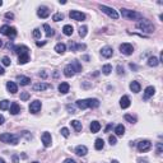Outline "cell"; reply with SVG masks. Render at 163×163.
Masks as SVG:
<instances>
[{
    "label": "cell",
    "mask_w": 163,
    "mask_h": 163,
    "mask_svg": "<svg viewBox=\"0 0 163 163\" xmlns=\"http://www.w3.org/2000/svg\"><path fill=\"white\" fill-rule=\"evenodd\" d=\"M4 73H5V70H4V69H3L1 66H0V75H3Z\"/></svg>",
    "instance_id": "obj_59"
},
{
    "label": "cell",
    "mask_w": 163,
    "mask_h": 163,
    "mask_svg": "<svg viewBox=\"0 0 163 163\" xmlns=\"http://www.w3.org/2000/svg\"><path fill=\"white\" fill-rule=\"evenodd\" d=\"M75 153H77L79 157H84V155L88 153V148H87L85 145H78V147L75 148Z\"/></svg>",
    "instance_id": "obj_17"
},
{
    "label": "cell",
    "mask_w": 163,
    "mask_h": 163,
    "mask_svg": "<svg viewBox=\"0 0 163 163\" xmlns=\"http://www.w3.org/2000/svg\"><path fill=\"white\" fill-rule=\"evenodd\" d=\"M13 51H14V54H17V55H23V54H28L29 48L27 46H24V45H20V46L13 47Z\"/></svg>",
    "instance_id": "obj_13"
},
{
    "label": "cell",
    "mask_w": 163,
    "mask_h": 163,
    "mask_svg": "<svg viewBox=\"0 0 163 163\" xmlns=\"http://www.w3.org/2000/svg\"><path fill=\"white\" fill-rule=\"evenodd\" d=\"M108 141H110V144H111V145H116V143H117V140H116V136H113V135H110V138H108Z\"/></svg>",
    "instance_id": "obj_44"
},
{
    "label": "cell",
    "mask_w": 163,
    "mask_h": 163,
    "mask_svg": "<svg viewBox=\"0 0 163 163\" xmlns=\"http://www.w3.org/2000/svg\"><path fill=\"white\" fill-rule=\"evenodd\" d=\"M158 64H159V61H158V59L155 57V56L149 57V60H148V65H149L150 68H155Z\"/></svg>",
    "instance_id": "obj_32"
},
{
    "label": "cell",
    "mask_w": 163,
    "mask_h": 163,
    "mask_svg": "<svg viewBox=\"0 0 163 163\" xmlns=\"http://www.w3.org/2000/svg\"><path fill=\"white\" fill-rule=\"evenodd\" d=\"M3 5V1H1V0H0V6H1Z\"/></svg>",
    "instance_id": "obj_63"
},
{
    "label": "cell",
    "mask_w": 163,
    "mask_h": 163,
    "mask_svg": "<svg viewBox=\"0 0 163 163\" xmlns=\"http://www.w3.org/2000/svg\"><path fill=\"white\" fill-rule=\"evenodd\" d=\"M73 32H74V28H73V26H70V24H65L64 28H62V33H64L65 36H71Z\"/></svg>",
    "instance_id": "obj_26"
},
{
    "label": "cell",
    "mask_w": 163,
    "mask_h": 163,
    "mask_svg": "<svg viewBox=\"0 0 163 163\" xmlns=\"http://www.w3.org/2000/svg\"><path fill=\"white\" fill-rule=\"evenodd\" d=\"M140 89H141V87H140V83H139V82H135V80H134V82L130 83V91H131V92L139 93Z\"/></svg>",
    "instance_id": "obj_25"
},
{
    "label": "cell",
    "mask_w": 163,
    "mask_h": 163,
    "mask_svg": "<svg viewBox=\"0 0 163 163\" xmlns=\"http://www.w3.org/2000/svg\"><path fill=\"white\" fill-rule=\"evenodd\" d=\"M13 163H19V158H18V155L17 154L13 155Z\"/></svg>",
    "instance_id": "obj_52"
},
{
    "label": "cell",
    "mask_w": 163,
    "mask_h": 163,
    "mask_svg": "<svg viewBox=\"0 0 163 163\" xmlns=\"http://www.w3.org/2000/svg\"><path fill=\"white\" fill-rule=\"evenodd\" d=\"M37 15L40 17V18H47L48 15H50V10H48L47 6H40L38 9H37Z\"/></svg>",
    "instance_id": "obj_12"
},
{
    "label": "cell",
    "mask_w": 163,
    "mask_h": 163,
    "mask_svg": "<svg viewBox=\"0 0 163 163\" xmlns=\"http://www.w3.org/2000/svg\"><path fill=\"white\" fill-rule=\"evenodd\" d=\"M0 33L4 34V36H9V37H14L17 34V29L14 28V27H10V26H6V24H4V26L0 27Z\"/></svg>",
    "instance_id": "obj_6"
},
{
    "label": "cell",
    "mask_w": 163,
    "mask_h": 163,
    "mask_svg": "<svg viewBox=\"0 0 163 163\" xmlns=\"http://www.w3.org/2000/svg\"><path fill=\"white\" fill-rule=\"evenodd\" d=\"M111 163H119V161H116V159H113V161L111 162Z\"/></svg>",
    "instance_id": "obj_61"
},
{
    "label": "cell",
    "mask_w": 163,
    "mask_h": 163,
    "mask_svg": "<svg viewBox=\"0 0 163 163\" xmlns=\"http://www.w3.org/2000/svg\"><path fill=\"white\" fill-rule=\"evenodd\" d=\"M131 102H130V98L127 96H122L120 99V106L121 108H127V107H130Z\"/></svg>",
    "instance_id": "obj_20"
},
{
    "label": "cell",
    "mask_w": 163,
    "mask_h": 163,
    "mask_svg": "<svg viewBox=\"0 0 163 163\" xmlns=\"http://www.w3.org/2000/svg\"><path fill=\"white\" fill-rule=\"evenodd\" d=\"M6 89H8L9 93H12V94H15L17 92H18V87L14 82H8L6 83Z\"/></svg>",
    "instance_id": "obj_19"
},
{
    "label": "cell",
    "mask_w": 163,
    "mask_h": 163,
    "mask_svg": "<svg viewBox=\"0 0 163 163\" xmlns=\"http://www.w3.org/2000/svg\"><path fill=\"white\" fill-rule=\"evenodd\" d=\"M121 14L122 17L127 19H133V20H136V19H141L143 15L138 12H134V10H130V9H121Z\"/></svg>",
    "instance_id": "obj_4"
},
{
    "label": "cell",
    "mask_w": 163,
    "mask_h": 163,
    "mask_svg": "<svg viewBox=\"0 0 163 163\" xmlns=\"http://www.w3.org/2000/svg\"><path fill=\"white\" fill-rule=\"evenodd\" d=\"M136 145H138V150H139L140 153H143V152H147L152 148V141L150 140H141Z\"/></svg>",
    "instance_id": "obj_7"
},
{
    "label": "cell",
    "mask_w": 163,
    "mask_h": 163,
    "mask_svg": "<svg viewBox=\"0 0 163 163\" xmlns=\"http://www.w3.org/2000/svg\"><path fill=\"white\" fill-rule=\"evenodd\" d=\"M70 124H71V126L75 129V131H80V130H82V127H83L82 122H80V121H78V120H73Z\"/></svg>",
    "instance_id": "obj_34"
},
{
    "label": "cell",
    "mask_w": 163,
    "mask_h": 163,
    "mask_svg": "<svg viewBox=\"0 0 163 163\" xmlns=\"http://www.w3.org/2000/svg\"><path fill=\"white\" fill-rule=\"evenodd\" d=\"M66 110L69 111L70 113H75V106H71V105H68L66 106Z\"/></svg>",
    "instance_id": "obj_46"
},
{
    "label": "cell",
    "mask_w": 163,
    "mask_h": 163,
    "mask_svg": "<svg viewBox=\"0 0 163 163\" xmlns=\"http://www.w3.org/2000/svg\"><path fill=\"white\" fill-rule=\"evenodd\" d=\"M103 147H105V141H103V139H101V138H98V139H96L94 148L97 149V150H101V149H103Z\"/></svg>",
    "instance_id": "obj_31"
},
{
    "label": "cell",
    "mask_w": 163,
    "mask_h": 163,
    "mask_svg": "<svg viewBox=\"0 0 163 163\" xmlns=\"http://www.w3.org/2000/svg\"><path fill=\"white\" fill-rule=\"evenodd\" d=\"M41 107H42V103H41V101H38V99H34V101L31 102V105H29V112L31 113L40 112Z\"/></svg>",
    "instance_id": "obj_9"
},
{
    "label": "cell",
    "mask_w": 163,
    "mask_h": 163,
    "mask_svg": "<svg viewBox=\"0 0 163 163\" xmlns=\"http://www.w3.org/2000/svg\"><path fill=\"white\" fill-rule=\"evenodd\" d=\"M41 140H42L43 145L46 148H48L51 145V143H52V138H51V134L47 133V131H45V133L41 135Z\"/></svg>",
    "instance_id": "obj_11"
},
{
    "label": "cell",
    "mask_w": 163,
    "mask_h": 163,
    "mask_svg": "<svg viewBox=\"0 0 163 163\" xmlns=\"http://www.w3.org/2000/svg\"><path fill=\"white\" fill-rule=\"evenodd\" d=\"M138 163H148L147 158H138Z\"/></svg>",
    "instance_id": "obj_50"
},
{
    "label": "cell",
    "mask_w": 163,
    "mask_h": 163,
    "mask_svg": "<svg viewBox=\"0 0 163 163\" xmlns=\"http://www.w3.org/2000/svg\"><path fill=\"white\" fill-rule=\"evenodd\" d=\"M111 129H112V124H108V125H107V127H106V133H108V131L111 130Z\"/></svg>",
    "instance_id": "obj_55"
},
{
    "label": "cell",
    "mask_w": 163,
    "mask_h": 163,
    "mask_svg": "<svg viewBox=\"0 0 163 163\" xmlns=\"http://www.w3.org/2000/svg\"><path fill=\"white\" fill-rule=\"evenodd\" d=\"M29 61V55L28 54H23V55H19V59H18V62L19 65H24Z\"/></svg>",
    "instance_id": "obj_28"
},
{
    "label": "cell",
    "mask_w": 163,
    "mask_h": 163,
    "mask_svg": "<svg viewBox=\"0 0 163 163\" xmlns=\"http://www.w3.org/2000/svg\"><path fill=\"white\" fill-rule=\"evenodd\" d=\"M115 133H116L117 136H122V135L125 134V126H124L122 124H119L115 127Z\"/></svg>",
    "instance_id": "obj_29"
},
{
    "label": "cell",
    "mask_w": 163,
    "mask_h": 163,
    "mask_svg": "<svg viewBox=\"0 0 163 163\" xmlns=\"http://www.w3.org/2000/svg\"><path fill=\"white\" fill-rule=\"evenodd\" d=\"M89 129H91V131L93 134L98 133L99 130H101V124L98 122V121H92L91 122V126H89Z\"/></svg>",
    "instance_id": "obj_22"
},
{
    "label": "cell",
    "mask_w": 163,
    "mask_h": 163,
    "mask_svg": "<svg viewBox=\"0 0 163 163\" xmlns=\"http://www.w3.org/2000/svg\"><path fill=\"white\" fill-rule=\"evenodd\" d=\"M60 133H61L62 136H65V138H68V136H69V134H70V133H69V129H66V127H62Z\"/></svg>",
    "instance_id": "obj_42"
},
{
    "label": "cell",
    "mask_w": 163,
    "mask_h": 163,
    "mask_svg": "<svg viewBox=\"0 0 163 163\" xmlns=\"http://www.w3.org/2000/svg\"><path fill=\"white\" fill-rule=\"evenodd\" d=\"M117 74H124V68L121 66V65H119V66H117Z\"/></svg>",
    "instance_id": "obj_49"
},
{
    "label": "cell",
    "mask_w": 163,
    "mask_h": 163,
    "mask_svg": "<svg viewBox=\"0 0 163 163\" xmlns=\"http://www.w3.org/2000/svg\"><path fill=\"white\" fill-rule=\"evenodd\" d=\"M33 91L36 92H41V91H45V89H48L51 88L50 84H47V83H36V84H33Z\"/></svg>",
    "instance_id": "obj_14"
},
{
    "label": "cell",
    "mask_w": 163,
    "mask_h": 163,
    "mask_svg": "<svg viewBox=\"0 0 163 163\" xmlns=\"http://www.w3.org/2000/svg\"><path fill=\"white\" fill-rule=\"evenodd\" d=\"M69 48H70L73 52H77V43H75V42H70V45H69Z\"/></svg>",
    "instance_id": "obj_45"
},
{
    "label": "cell",
    "mask_w": 163,
    "mask_h": 163,
    "mask_svg": "<svg viewBox=\"0 0 163 163\" xmlns=\"http://www.w3.org/2000/svg\"><path fill=\"white\" fill-rule=\"evenodd\" d=\"M28 98H29V93L28 92H23L22 94H20V99H22V101H27Z\"/></svg>",
    "instance_id": "obj_43"
},
{
    "label": "cell",
    "mask_w": 163,
    "mask_h": 163,
    "mask_svg": "<svg viewBox=\"0 0 163 163\" xmlns=\"http://www.w3.org/2000/svg\"><path fill=\"white\" fill-rule=\"evenodd\" d=\"M129 66H130L131 70H138V66L135 64H129Z\"/></svg>",
    "instance_id": "obj_54"
},
{
    "label": "cell",
    "mask_w": 163,
    "mask_h": 163,
    "mask_svg": "<svg viewBox=\"0 0 163 163\" xmlns=\"http://www.w3.org/2000/svg\"><path fill=\"white\" fill-rule=\"evenodd\" d=\"M74 74H75V70H74V68L71 66V64H69V65H66V66L64 68V75L65 77L71 78Z\"/></svg>",
    "instance_id": "obj_18"
},
{
    "label": "cell",
    "mask_w": 163,
    "mask_h": 163,
    "mask_svg": "<svg viewBox=\"0 0 163 163\" xmlns=\"http://www.w3.org/2000/svg\"><path fill=\"white\" fill-rule=\"evenodd\" d=\"M71 66L74 68L75 73H80L82 71V65H80V62H79L78 60H73L71 61Z\"/></svg>",
    "instance_id": "obj_33"
},
{
    "label": "cell",
    "mask_w": 163,
    "mask_h": 163,
    "mask_svg": "<svg viewBox=\"0 0 163 163\" xmlns=\"http://www.w3.org/2000/svg\"><path fill=\"white\" fill-rule=\"evenodd\" d=\"M55 51H56V52L57 54H64L65 52V51H66V45H65V43H57L56 45V46H55Z\"/></svg>",
    "instance_id": "obj_27"
},
{
    "label": "cell",
    "mask_w": 163,
    "mask_h": 163,
    "mask_svg": "<svg viewBox=\"0 0 163 163\" xmlns=\"http://www.w3.org/2000/svg\"><path fill=\"white\" fill-rule=\"evenodd\" d=\"M32 163H40V162H37V161H36V162H32Z\"/></svg>",
    "instance_id": "obj_64"
},
{
    "label": "cell",
    "mask_w": 163,
    "mask_h": 163,
    "mask_svg": "<svg viewBox=\"0 0 163 163\" xmlns=\"http://www.w3.org/2000/svg\"><path fill=\"white\" fill-rule=\"evenodd\" d=\"M43 29H45V33H46V36L47 37H52L54 34H55V32H54V29L51 28L48 24H43Z\"/></svg>",
    "instance_id": "obj_30"
},
{
    "label": "cell",
    "mask_w": 163,
    "mask_h": 163,
    "mask_svg": "<svg viewBox=\"0 0 163 163\" xmlns=\"http://www.w3.org/2000/svg\"><path fill=\"white\" fill-rule=\"evenodd\" d=\"M99 9L102 10L105 14H107L110 17V18H112V19H119V13L116 12L113 8H110V6H107V5H99Z\"/></svg>",
    "instance_id": "obj_5"
},
{
    "label": "cell",
    "mask_w": 163,
    "mask_h": 163,
    "mask_svg": "<svg viewBox=\"0 0 163 163\" xmlns=\"http://www.w3.org/2000/svg\"><path fill=\"white\" fill-rule=\"evenodd\" d=\"M124 117H125V120H126V121H129L130 124H135V122H136V119H135L134 116L129 115V113H126V115H125Z\"/></svg>",
    "instance_id": "obj_39"
},
{
    "label": "cell",
    "mask_w": 163,
    "mask_h": 163,
    "mask_svg": "<svg viewBox=\"0 0 163 163\" xmlns=\"http://www.w3.org/2000/svg\"><path fill=\"white\" fill-rule=\"evenodd\" d=\"M111 71H112V66H111L110 64H106V65H103L102 66V73L105 75H110Z\"/></svg>",
    "instance_id": "obj_36"
},
{
    "label": "cell",
    "mask_w": 163,
    "mask_h": 163,
    "mask_svg": "<svg viewBox=\"0 0 163 163\" xmlns=\"http://www.w3.org/2000/svg\"><path fill=\"white\" fill-rule=\"evenodd\" d=\"M1 46H3V41L0 40V47H1Z\"/></svg>",
    "instance_id": "obj_62"
},
{
    "label": "cell",
    "mask_w": 163,
    "mask_h": 163,
    "mask_svg": "<svg viewBox=\"0 0 163 163\" xmlns=\"http://www.w3.org/2000/svg\"><path fill=\"white\" fill-rule=\"evenodd\" d=\"M162 143H157V154H162Z\"/></svg>",
    "instance_id": "obj_47"
},
{
    "label": "cell",
    "mask_w": 163,
    "mask_h": 163,
    "mask_svg": "<svg viewBox=\"0 0 163 163\" xmlns=\"http://www.w3.org/2000/svg\"><path fill=\"white\" fill-rule=\"evenodd\" d=\"M69 17H70L73 20H78V22L85 19V14H84V13L78 12V10H71V12L69 13Z\"/></svg>",
    "instance_id": "obj_8"
},
{
    "label": "cell",
    "mask_w": 163,
    "mask_h": 163,
    "mask_svg": "<svg viewBox=\"0 0 163 163\" xmlns=\"http://www.w3.org/2000/svg\"><path fill=\"white\" fill-rule=\"evenodd\" d=\"M87 32H88V27L87 26H82L80 28H79V36H80L82 38L87 36Z\"/></svg>",
    "instance_id": "obj_37"
},
{
    "label": "cell",
    "mask_w": 163,
    "mask_h": 163,
    "mask_svg": "<svg viewBox=\"0 0 163 163\" xmlns=\"http://www.w3.org/2000/svg\"><path fill=\"white\" fill-rule=\"evenodd\" d=\"M4 122H5V119H4V116H1V115H0V125H3Z\"/></svg>",
    "instance_id": "obj_56"
},
{
    "label": "cell",
    "mask_w": 163,
    "mask_h": 163,
    "mask_svg": "<svg viewBox=\"0 0 163 163\" xmlns=\"http://www.w3.org/2000/svg\"><path fill=\"white\" fill-rule=\"evenodd\" d=\"M9 107H10V101H8V99H3V101L0 102V110L5 111V110H8Z\"/></svg>",
    "instance_id": "obj_35"
},
{
    "label": "cell",
    "mask_w": 163,
    "mask_h": 163,
    "mask_svg": "<svg viewBox=\"0 0 163 163\" xmlns=\"http://www.w3.org/2000/svg\"><path fill=\"white\" fill-rule=\"evenodd\" d=\"M5 18L6 19H13V18H14V14H13V13H10V12H8V13H5Z\"/></svg>",
    "instance_id": "obj_48"
},
{
    "label": "cell",
    "mask_w": 163,
    "mask_h": 163,
    "mask_svg": "<svg viewBox=\"0 0 163 163\" xmlns=\"http://www.w3.org/2000/svg\"><path fill=\"white\" fill-rule=\"evenodd\" d=\"M75 106L80 110L85 108H97L99 106V101L97 98H87V99H78L75 102Z\"/></svg>",
    "instance_id": "obj_1"
},
{
    "label": "cell",
    "mask_w": 163,
    "mask_h": 163,
    "mask_svg": "<svg viewBox=\"0 0 163 163\" xmlns=\"http://www.w3.org/2000/svg\"><path fill=\"white\" fill-rule=\"evenodd\" d=\"M64 163H77L74 161V159H71V158H68V159H65L64 161Z\"/></svg>",
    "instance_id": "obj_53"
},
{
    "label": "cell",
    "mask_w": 163,
    "mask_h": 163,
    "mask_svg": "<svg viewBox=\"0 0 163 163\" xmlns=\"http://www.w3.org/2000/svg\"><path fill=\"white\" fill-rule=\"evenodd\" d=\"M154 93H155V88H154V87H152V85H149V87H147V88H145L143 98L144 99H149L150 97L154 96Z\"/></svg>",
    "instance_id": "obj_15"
},
{
    "label": "cell",
    "mask_w": 163,
    "mask_h": 163,
    "mask_svg": "<svg viewBox=\"0 0 163 163\" xmlns=\"http://www.w3.org/2000/svg\"><path fill=\"white\" fill-rule=\"evenodd\" d=\"M136 27L145 33H153L154 32V24L148 19H141L140 22L136 23Z\"/></svg>",
    "instance_id": "obj_2"
},
{
    "label": "cell",
    "mask_w": 163,
    "mask_h": 163,
    "mask_svg": "<svg viewBox=\"0 0 163 163\" xmlns=\"http://www.w3.org/2000/svg\"><path fill=\"white\" fill-rule=\"evenodd\" d=\"M64 19V14L62 13H55L52 15V20L54 22H60V20Z\"/></svg>",
    "instance_id": "obj_38"
},
{
    "label": "cell",
    "mask_w": 163,
    "mask_h": 163,
    "mask_svg": "<svg viewBox=\"0 0 163 163\" xmlns=\"http://www.w3.org/2000/svg\"><path fill=\"white\" fill-rule=\"evenodd\" d=\"M0 163H5V161L3 158H0Z\"/></svg>",
    "instance_id": "obj_60"
},
{
    "label": "cell",
    "mask_w": 163,
    "mask_h": 163,
    "mask_svg": "<svg viewBox=\"0 0 163 163\" xmlns=\"http://www.w3.org/2000/svg\"><path fill=\"white\" fill-rule=\"evenodd\" d=\"M40 77H42V78H46L47 75H46V73H40Z\"/></svg>",
    "instance_id": "obj_58"
},
{
    "label": "cell",
    "mask_w": 163,
    "mask_h": 163,
    "mask_svg": "<svg viewBox=\"0 0 163 163\" xmlns=\"http://www.w3.org/2000/svg\"><path fill=\"white\" fill-rule=\"evenodd\" d=\"M9 108H10V113H12V115H18L20 112V106L17 102H13Z\"/></svg>",
    "instance_id": "obj_23"
},
{
    "label": "cell",
    "mask_w": 163,
    "mask_h": 163,
    "mask_svg": "<svg viewBox=\"0 0 163 163\" xmlns=\"http://www.w3.org/2000/svg\"><path fill=\"white\" fill-rule=\"evenodd\" d=\"M1 62H3V65H5V66H9L10 65V59L8 56H4L1 59Z\"/></svg>",
    "instance_id": "obj_41"
},
{
    "label": "cell",
    "mask_w": 163,
    "mask_h": 163,
    "mask_svg": "<svg viewBox=\"0 0 163 163\" xmlns=\"http://www.w3.org/2000/svg\"><path fill=\"white\" fill-rule=\"evenodd\" d=\"M101 54H102V56H103V57L110 59V57L113 55V48H112V47H110V46H106V47H103L102 50H101Z\"/></svg>",
    "instance_id": "obj_16"
},
{
    "label": "cell",
    "mask_w": 163,
    "mask_h": 163,
    "mask_svg": "<svg viewBox=\"0 0 163 163\" xmlns=\"http://www.w3.org/2000/svg\"><path fill=\"white\" fill-rule=\"evenodd\" d=\"M69 89H70V85L68 84V83L62 82L59 84V92L61 93V94H66V93L69 92Z\"/></svg>",
    "instance_id": "obj_21"
},
{
    "label": "cell",
    "mask_w": 163,
    "mask_h": 163,
    "mask_svg": "<svg viewBox=\"0 0 163 163\" xmlns=\"http://www.w3.org/2000/svg\"><path fill=\"white\" fill-rule=\"evenodd\" d=\"M36 45L38 47H41V46H45V45H46V41H42V42H41V41H37L36 42Z\"/></svg>",
    "instance_id": "obj_51"
},
{
    "label": "cell",
    "mask_w": 163,
    "mask_h": 163,
    "mask_svg": "<svg viewBox=\"0 0 163 163\" xmlns=\"http://www.w3.org/2000/svg\"><path fill=\"white\" fill-rule=\"evenodd\" d=\"M0 140L3 143H6V144H12V145H17L19 141V136L18 135H13L10 133H5V134H1L0 135Z\"/></svg>",
    "instance_id": "obj_3"
},
{
    "label": "cell",
    "mask_w": 163,
    "mask_h": 163,
    "mask_svg": "<svg viewBox=\"0 0 163 163\" xmlns=\"http://www.w3.org/2000/svg\"><path fill=\"white\" fill-rule=\"evenodd\" d=\"M83 60H85V61H89V56H88V55H84V56H83Z\"/></svg>",
    "instance_id": "obj_57"
},
{
    "label": "cell",
    "mask_w": 163,
    "mask_h": 163,
    "mask_svg": "<svg viewBox=\"0 0 163 163\" xmlns=\"http://www.w3.org/2000/svg\"><path fill=\"white\" fill-rule=\"evenodd\" d=\"M120 51L124 55H131L134 52V47L130 43H122V45H120Z\"/></svg>",
    "instance_id": "obj_10"
},
{
    "label": "cell",
    "mask_w": 163,
    "mask_h": 163,
    "mask_svg": "<svg viewBox=\"0 0 163 163\" xmlns=\"http://www.w3.org/2000/svg\"><path fill=\"white\" fill-rule=\"evenodd\" d=\"M32 34H33V37H34V38L37 40V38H40V37H41V31H40L38 28H34Z\"/></svg>",
    "instance_id": "obj_40"
},
{
    "label": "cell",
    "mask_w": 163,
    "mask_h": 163,
    "mask_svg": "<svg viewBox=\"0 0 163 163\" xmlns=\"http://www.w3.org/2000/svg\"><path fill=\"white\" fill-rule=\"evenodd\" d=\"M17 80H18L20 85H28L31 83V79L28 77H24V75H18V77H17Z\"/></svg>",
    "instance_id": "obj_24"
}]
</instances>
